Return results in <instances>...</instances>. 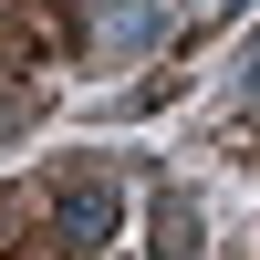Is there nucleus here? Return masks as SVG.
Returning a JSON list of instances; mask_svg holds the SVG:
<instances>
[{
  "instance_id": "obj_1",
  "label": "nucleus",
  "mask_w": 260,
  "mask_h": 260,
  "mask_svg": "<svg viewBox=\"0 0 260 260\" xmlns=\"http://www.w3.org/2000/svg\"><path fill=\"white\" fill-rule=\"evenodd\" d=\"M62 229H73V250H94L104 229H115V187H73V198H62Z\"/></svg>"
}]
</instances>
